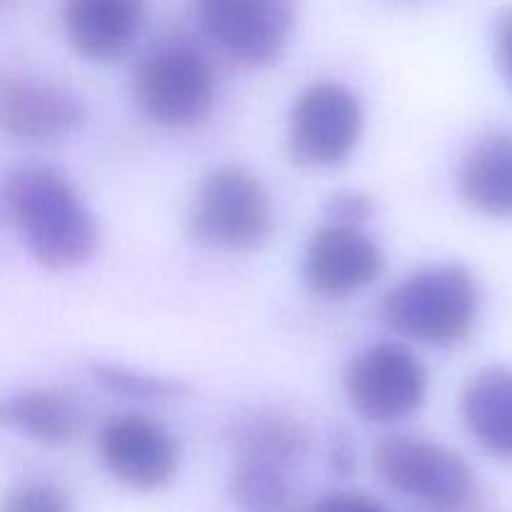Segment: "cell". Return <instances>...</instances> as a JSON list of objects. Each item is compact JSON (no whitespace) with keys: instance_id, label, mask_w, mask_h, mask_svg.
<instances>
[{"instance_id":"6da1fadb","label":"cell","mask_w":512,"mask_h":512,"mask_svg":"<svg viewBox=\"0 0 512 512\" xmlns=\"http://www.w3.org/2000/svg\"><path fill=\"white\" fill-rule=\"evenodd\" d=\"M5 203L25 250L43 268H80L98 253V220L58 170H18L5 185Z\"/></svg>"},{"instance_id":"7a4b0ae2","label":"cell","mask_w":512,"mask_h":512,"mask_svg":"<svg viewBox=\"0 0 512 512\" xmlns=\"http://www.w3.org/2000/svg\"><path fill=\"white\" fill-rule=\"evenodd\" d=\"M393 333L433 348H455L478 323V285L460 263H433L413 270L388 290L380 305Z\"/></svg>"},{"instance_id":"3957f363","label":"cell","mask_w":512,"mask_h":512,"mask_svg":"<svg viewBox=\"0 0 512 512\" xmlns=\"http://www.w3.org/2000/svg\"><path fill=\"white\" fill-rule=\"evenodd\" d=\"M215 70L203 50L185 38L155 43L133 70V95L140 113L163 128H190L215 103Z\"/></svg>"},{"instance_id":"277c9868","label":"cell","mask_w":512,"mask_h":512,"mask_svg":"<svg viewBox=\"0 0 512 512\" xmlns=\"http://www.w3.org/2000/svg\"><path fill=\"white\" fill-rule=\"evenodd\" d=\"M190 225L208 248L250 253L270 238L273 203L258 175L243 165H220L200 183Z\"/></svg>"},{"instance_id":"5b68a950","label":"cell","mask_w":512,"mask_h":512,"mask_svg":"<svg viewBox=\"0 0 512 512\" xmlns=\"http://www.w3.org/2000/svg\"><path fill=\"white\" fill-rule=\"evenodd\" d=\"M428 368L403 343H375L360 350L345 370L348 405L368 423H400L423 408Z\"/></svg>"},{"instance_id":"8992f818","label":"cell","mask_w":512,"mask_h":512,"mask_svg":"<svg viewBox=\"0 0 512 512\" xmlns=\"http://www.w3.org/2000/svg\"><path fill=\"white\" fill-rule=\"evenodd\" d=\"M365 113L358 95L335 80H318L295 98L288 118V150L305 168L345 163L363 138Z\"/></svg>"},{"instance_id":"52a82bcc","label":"cell","mask_w":512,"mask_h":512,"mask_svg":"<svg viewBox=\"0 0 512 512\" xmlns=\"http://www.w3.org/2000/svg\"><path fill=\"white\" fill-rule=\"evenodd\" d=\"M205 38L245 68L273 65L295 28V0H193Z\"/></svg>"},{"instance_id":"ba28073f","label":"cell","mask_w":512,"mask_h":512,"mask_svg":"<svg viewBox=\"0 0 512 512\" xmlns=\"http://www.w3.org/2000/svg\"><path fill=\"white\" fill-rule=\"evenodd\" d=\"M373 468L390 490L433 508H458L473 490V473L463 455L425 438L380 440Z\"/></svg>"},{"instance_id":"9c48e42d","label":"cell","mask_w":512,"mask_h":512,"mask_svg":"<svg viewBox=\"0 0 512 512\" xmlns=\"http://www.w3.org/2000/svg\"><path fill=\"white\" fill-rule=\"evenodd\" d=\"M98 453L105 470L138 493L168 488L178 475V440L148 415L123 413L110 418L98 435Z\"/></svg>"},{"instance_id":"30bf717a","label":"cell","mask_w":512,"mask_h":512,"mask_svg":"<svg viewBox=\"0 0 512 512\" xmlns=\"http://www.w3.org/2000/svg\"><path fill=\"white\" fill-rule=\"evenodd\" d=\"M385 255L360 225L335 223L315 230L303 253V280L328 300L350 298L383 275Z\"/></svg>"},{"instance_id":"8fae6325","label":"cell","mask_w":512,"mask_h":512,"mask_svg":"<svg viewBox=\"0 0 512 512\" xmlns=\"http://www.w3.org/2000/svg\"><path fill=\"white\" fill-rule=\"evenodd\" d=\"M88 118L83 98L53 80L23 73L0 75V133L18 143H53Z\"/></svg>"},{"instance_id":"7c38bea8","label":"cell","mask_w":512,"mask_h":512,"mask_svg":"<svg viewBox=\"0 0 512 512\" xmlns=\"http://www.w3.org/2000/svg\"><path fill=\"white\" fill-rule=\"evenodd\" d=\"M145 13V0H65V38L80 58L113 63L123 58L143 33Z\"/></svg>"},{"instance_id":"4fadbf2b","label":"cell","mask_w":512,"mask_h":512,"mask_svg":"<svg viewBox=\"0 0 512 512\" xmlns=\"http://www.w3.org/2000/svg\"><path fill=\"white\" fill-rule=\"evenodd\" d=\"M0 428L45 448H65L85 430V405L68 388H25L0 395Z\"/></svg>"},{"instance_id":"5bb4252c","label":"cell","mask_w":512,"mask_h":512,"mask_svg":"<svg viewBox=\"0 0 512 512\" xmlns=\"http://www.w3.org/2000/svg\"><path fill=\"white\" fill-rule=\"evenodd\" d=\"M458 193L488 218L512 220V130L475 140L458 165Z\"/></svg>"},{"instance_id":"9a60e30c","label":"cell","mask_w":512,"mask_h":512,"mask_svg":"<svg viewBox=\"0 0 512 512\" xmlns=\"http://www.w3.org/2000/svg\"><path fill=\"white\" fill-rule=\"evenodd\" d=\"M460 410L475 443L493 458L512 463V368L475 373L463 388Z\"/></svg>"},{"instance_id":"2e32d148","label":"cell","mask_w":512,"mask_h":512,"mask_svg":"<svg viewBox=\"0 0 512 512\" xmlns=\"http://www.w3.org/2000/svg\"><path fill=\"white\" fill-rule=\"evenodd\" d=\"M230 448L238 458L265 463L298 465L310 450V433L298 418L275 410H250L233 418L228 428Z\"/></svg>"},{"instance_id":"e0dca14e","label":"cell","mask_w":512,"mask_h":512,"mask_svg":"<svg viewBox=\"0 0 512 512\" xmlns=\"http://www.w3.org/2000/svg\"><path fill=\"white\" fill-rule=\"evenodd\" d=\"M228 490L243 512H283L290 500L288 468L265 460L238 458Z\"/></svg>"},{"instance_id":"ac0fdd59","label":"cell","mask_w":512,"mask_h":512,"mask_svg":"<svg viewBox=\"0 0 512 512\" xmlns=\"http://www.w3.org/2000/svg\"><path fill=\"white\" fill-rule=\"evenodd\" d=\"M93 373L103 388L128 395V398H170L178 390L173 380L138 373V370L123 368V365H95Z\"/></svg>"},{"instance_id":"d6986e66","label":"cell","mask_w":512,"mask_h":512,"mask_svg":"<svg viewBox=\"0 0 512 512\" xmlns=\"http://www.w3.org/2000/svg\"><path fill=\"white\" fill-rule=\"evenodd\" d=\"M0 512H73L68 495L53 483H20L0 500Z\"/></svg>"},{"instance_id":"ffe728a7","label":"cell","mask_w":512,"mask_h":512,"mask_svg":"<svg viewBox=\"0 0 512 512\" xmlns=\"http://www.w3.org/2000/svg\"><path fill=\"white\" fill-rule=\"evenodd\" d=\"M370 213H373V203L363 193H338L330 200V215L335 223L360 225Z\"/></svg>"},{"instance_id":"44dd1931","label":"cell","mask_w":512,"mask_h":512,"mask_svg":"<svg viewBox=\"0 0 512 512\" xmlns=\"http://www.w3.org/2000/svg\"><path fill=\"white\" fill-rule=\"evenodd\" d=\"M313 512H388L373 498L360 493H333L325 495Z\"/></svg>"},{"instance_id":"7402d4cb","label":"cell","mask_w":512,"mask_h":512,"mask_svg":"<svg viewBox=\"0 0 512 512\" xmlns=\"http://www.w3.org/2000/svg\"><path fill=\"white\" fill-rule=\"evenodd\" d=\"M495 55L500 73L512 88V8H505L495 23Z\"/></svg>"},{"instance_id":"603a6c76","label":"cell","mask_w":512,"mask_h":512,"mask_svg":"<svg viewBox=\"0 0 512 512\" xmlns=\"http://www.w3.org/2000/svg\"><path fill=\"white\" fill-rule=\"evenodd\" d=\"M403 3H425V0H403Z\"/></svg>"},{"instance_id":"cb8c5ba5","label":"cell","mask_w":512,"mask_h":512,"mask_svg":"<svg viewBox=\"0 0 512 512\" xmlns=\"http://www.w3.org/2000/svg\"><path fill=\"white\" fill-rule=\"evenodd\" d=\"M0 3H3V0H0Z\"/></svg>"}]
</instances>
